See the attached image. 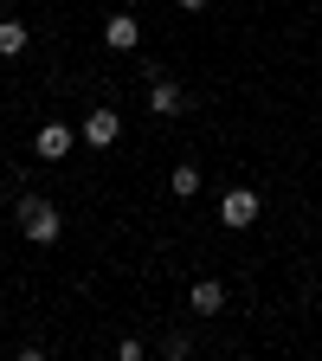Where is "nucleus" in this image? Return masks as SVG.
<instances>
[{
    "mask_svg": "<svg viewBox=\"0 0 322 361\" xmlns=\"http://www.w3.org/2000/svg\"><path fill=\"white\" fill-rule=\"evenodd\" d=\"M252 219H258V194H252V188H225V200H219V226H225V233H245Z\"/></svg>",
    "mask_w": 322,
    "mask_h": 361,
    "instance_id": "2",
    "label": "nucleus"
},
{
    "mask_svg": "<svg viewBox=\"0 0 322 361\" xmlns=\"http://www.w3.org/2000/svg\"><path fill=\"white\" fill-rule=\"evenodd\" d=\"M161 355H168V361H187V355H194V342H187V336H168V342H161Z\"/></svg>",
    "mask_w": 322,
    "mask_h": 361,
    "instance_id": "10",
    "label": "nucleus"
},
{
    "mask_svg": "<svg viewBox=\"0 0 322 361\" xmlns=\"http://www.w3.org/2000/svg\"><path fill=\"white\" fill-rule=\"evenodd\" d=\"M13 213H20V233H26L32 245H52V239L65 233V219H58V207H52V200H39V194H26V200H20Z\"/></svg>",
    "mask_w": 322,
    "mask_h": 361,
    "instance_id": "1",
    "label": "nucleus"
},
{
    "mask_svg": "<svg viewBox=\"0 0 322 361\" xmlns=\"http://www.w3.org/2000/svg\"><path fill=\"white\" fill-rule=\"evenodd\" d=\"M168 188H174V200H194V194H200V168H194V161H180V168L168 174Z\"/></svg>",
    "mask_w": 322,
    "mask_h": 361,
    "instance_id": "8",
    "label": "nucleus"
},
{
    "mask_svg": "<svg viewBox=\"0 0 322 361\" xmlns=\"http://www.w3.org/2000/svg\"><path fill=\"white\" fill-rule=\"evenodd\" d=\"M149 110H155V116H180V110H187V90H180L168 71L149 78Z\"/></svg>",
    "mask_w": 322,
    "mask_h": 361,
    "instance_id": "3",
    "label": "nucleus"
},
{
    "mask_svg": "<svg viewBox=\"0 0 322 361\" xmlns=\"http://www.w3.org/2000/svg\"><path fill=\"white\" fill-rule=\"evenodd\" d=\"M187 310H194V316H219V310H225V284H219V278H200V284L187 290Z\"/></svg>",
    "mask_w": 322,
    "mask_h": 361,
    "instance_id": "7",
    "label": "nucleus"
},
{
    "mask_svg": "<svg viewBox=\"0 0 322 361\" xmlns=\"http://www.w3.org/2000/svg\"><path fill=\"white\" fill-rule=\"evenodd\" d=\"M180 7H187V13H200V7H206V0H180Z\"/></svg>",
    "mask_w": 322,
    "mask_h": 361,
    "instance_id": "11",
    "label": "nucleus"
},
{
    "mask_svg": "<svg viewBox=\"0 0 322 361\" xmlns=\"http://www.w3.org/2000/svg\"><path fill=\"white\" fill-rule=\"evenodd\" d=\"M32 155H39V161H65V155H71V129H65V123H45V129L32 135Z\"/></svg>",
    "mask_w": 322,
    "mask_h": 361,
    "instance_id": "5",
    "label": "nucleus"
},
{
    "mask_svg": "<svg viewBox=\"0 0 322 361\" xmlns=\"http://www.w3.org/2000/svg\"><path fill=\"white\" fill-rule=\"evenodd\" d=\"M104 45L110 52H135V45H142V20L135 13H110L104 20Z\"/></svg>",
    "mask_w": 322,
    "mask_h": 361,
    "instance_id": "4",
    "label": "nucleus"
},
{
    "mask_svg": "<svg viewBox=\"0 0 322 361\" xmlns=\"http://www.w3.org/2000/svg\"><path fill=\"white\" fill-rule=\"evenodd\" d=\"M116 129H123L116 110H90V116H84V142H90V149H110V142H116Z\"/></svg>",
    "mask_w": 322,
    "mask_h": 361,
    "instance_id": "6",
    "label": "nucleus"
},
{
    "mask_svg": "<svg viewBox=\"0 0 322 361\" xmlns=\"http://www.w3.org/2000/svg\"><path fill=\"white\" fill-rule=\"evenodd\" d=\"M26 52V20H0V59H20Z\"/></svg>",
    "mask_w": 322,
    "mask_h": 361,
    "instance_id": "9",
    "label": "nucleus"
}]
</instances>
